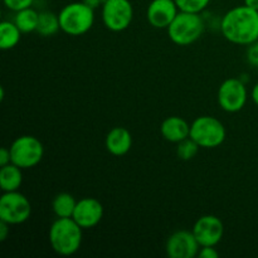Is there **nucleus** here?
Returning <instances> with one entry per match:
<instances>
[{
	"label": "nucleus",
	"mask_w": 258,
	"mask_h": 258,
	"mask_svg": "<svg viewBox=\"0 0 258 258\" xmlns=\"http://www.w3.org/2000/svg\"><path fill=\"white\" fill-rule=\"evenodd\" d=\"M221 32L233 44H252L258 40V10L244 4L232 8L222 17Z\"/></svg>",
	"instance_id": "f257e3e1"
},
{
	"label": "nucleus",
	"mask_w": 258,
	"mask_h": 258,
	"mask_svg": "<svg viewBox=\"0 0 258 258\" xmlns=\"http://www.w3.org/2000/svg\"><path fill=\"white\" fill-rule=\"evenodd\" d=\"M49 244L59 256H72L82 246L83 228L71 218H57L52 223L48 233Z\"/></svg>",
	"instance_id": "f03ea898"
},
{
	"label": "nucleus",
	"mask_w": 258,
	"mask_h": 258,
	"mask_svg": "<svg viewBox=\"0 0 258 258\" xmlns=\"http://www.w3.org/2000/svg\"><path fill=\"white\" fill-rule=\"evenodd\" d=\"M206 30V24L199 13L179 12L175 19L170 23L166 32L174 44L185 47L201 39Z\"/></svg>",
	"instance_id": "7ed1b4c3"
},
{
	"label": "nucleus",
	"mask_w": 258,
	"mask_h": 258,
	"mask_svg": "<svg viewBox=\"0 0 258 258\" xmlns=\"http://www.w3.org/2000/svg\"><path fill=\"white\" fill-rule=\"evenodd\" d=\"M60 30L72 37H80L90 32L95 24V9L83 2L64 5L58 13Z\"/></svg>",
	"instance_id": "20e7f679"
},
{
	"label": "nucleus",
	"mask_w": 258,
	"mask_h": 258,
	"mask_svg": "<svg viewBox=\"0 0 258 258\" xmlns=\"http://www.w3.org/2000/svg\"><path fill=\"white\" fill-rule=\"evenodd\" d=\"M189 138L201 148L214 149L221 146L227 138V130L221 120L213 116H199L191 122Z\"/></svg>",
	"instance_id": "39448f33"
},
{
	"label": "nucleus",
	"mask_w": 258,
	"mask_h": 258,
	"mask_svg": "<svg viewBox=\"0 0 258 258\" xmlns=\"http://www.w3.org/2000/svg\"><path fill=\"white\" fill-rule=\"evenodd\" d=\"M9 150L12 163L23 170L37 166L44 156L42 141L33 135H22L17 138L12 143Z\"/></svg>",
	"instance_id": "423d86ee"
},
{
	"label": "nucleus",
	"mask_w": 258,
	"mask_h": 258,
	"mask_svg": "<svg viewBox=\"0 0 258 258\" xmlns=\"http://www.w3.org/2000/svg\"><path fill=\"white\" fill-rule=\"evenodd\" d=\"M32 216V204L30 201L20 193L15 191H4L0 197V221L18 226L28 221Z\"/></svg>",
	"instance_id": "0eeeda50"
},
{
	"label": "nucleus",
	"mask_w": 258,
	"mask_h": 258,
	"mask_svg": "<svg viewBox=\"0 0 258 258\" xmlns=\"http://www.w3.org/2000/svg\"><path fill=\"white\" fill-rule=\"evenodd\" d=\"M103 25L113 33L127 29L134 20V7L130 0H107L101 10Z\"/></svg>",
	"instance_id": "6e6552de"
},
{
	"label": "nucleus",
	"mask_w": 258,
	"mask_h": 258,
	"mask_svg": "<svg viewBox=\"0 0 258 258\" xmlns=\"http://www.w3.org/2000/svg\"><path fill=\"white\" fill-rule=\"evenodd\" d=\"M248 100L246 83L241 78H227L221 83L217 93L219 107L228 113L243 110Z\"/></svg>",
	"instance_id": "1a4fd4ad"
},
{
	"label": "nucleus",
	"mask_w": 258,
	"mask_h": 258,
	"mask_svg": "<svg viewBox=\"0 0 258 258\" xmlns=\"http://www.w3.org/2000/svg\"><path fill=\"white\" fill-rule=\"evenodd\" d=\"M201 244L193 231H176L168 238L165 251L170 258H194L198 256Z\"/></svg>",
	"instance_id": "9d476101"
},
{
	"label": "nucleus",
	"mask_w": 258,
	"mask_h": 258,
	"mask_svg": "<svg viewBox=\"0 0 258 258\" xmlns=\"http://www.w3.org/2000/svg\"><path fill=\"white\" fill-rule=\"evenodd\" d=\"M191 231L201 247L217 246L224 236V224L217 216L207 214L197 219Z\"/></svg>",
	"instance_id": "9b49d317"
},
{
	"label": "nucleus",
	"mask_w": 258,
	"mask_h": 258,
	"mask_svg": "<svg viewBox=\"0 0 258 258\" xmlns=\"http://www.w3.org/2000/svg\"><path fill=\"white\" fill-rule=\"evenodd\" d=\"M179 12L175 0H151L146 9V19L153 28L166 29Z\"/></svg>",
	"instance_id": "f8f14e48"
},
{
	"label": "nucleus",
	"mask_w": 258,
	"mask_h": 258,
	"mask_svg": "<svg viewBox=\"0 0 258 258\" xmlns=\"http://www.w3.org/2000/svg\"><path fill=\"white\" fill-rule=\"evenodd\" d=\"M72 218L83 229L95 228L103 218V206L98 199L86 197L77 201Z\"/></svg>",
	"instance_id": "ddd939ff"
},
{
	"label": "nucleus",
	"mask_w": 258,
	"mask_h": 258,
	"mask_svg": "<svg viewBox=\"0 0 258 258\" xmlns=\"http://www.w3.org/2000/svg\"><path fill=\"white\" fill-rule=\"evenodd\" d=\"M106 150L113 156H123L131 150L133 146V136L125 127H113L106 135L105 140Z\"/></svg>",
	"instance_id": "4468645a"
},
{
	"label": "nucleus",
	"mask_w": 258,
	"mask_h": 258,
	"mask_svg": "<svg viewBox=\"0 0 258 258\" xmlns=\"http://www.w3.org/2000/svg\"><path fill=\"white\" fill-rule=\"evenodd\" d=\"M160 134L166 141L178 144L185 140L190 135V125L179 116L166 117L160 125Z\"/></svg>",
	"instance_id": "2eb2a0df"
},
{
	"label": "nucleus",
	"mask_w": 258,
	"mask_h": 258,
	"mask_svg": "<svg viewBox=\"0 0 258 258\" xmlns=\"http://www.w3.org/2000/svg\"><path fill=\"white\" fill-rule=\"evenodd\" d=\"M23 184V169L10 163L0 166V188L3 191L19 190Z\"/></svg>",
	"instance_id": "dca6fc26"
},
{
	"label": "nucleus",
	"mask_w": 258,
	"mask_h": 258,
	"mask_svg": "<svg viewBox=\"0 0 258 258\" xmlns=\"http://www.w3.org/2000/svg\"><path fill=\"white\" fill-rule=\"evenodd\" d=\"M22 32L14 22L3 20L0 23V48L3 50H9L17 47L20 42Z\"/></svg>",
	"instance_id": "f3484780"
},
{
	"label": "nucleus",
	"mask_w": 258,
	"mask_h": 258,
	"mask_svg": "<svg viewBox=\"0 0 258 258\" xmlns=\"http://www.w3.org/2000/svg\"><path fill=\"white\" fill-rule=\"evenodd\" d=\"M77 201L70 193H59L53 198L52 209L57 218H71L73 216Z\"/></svg>",
	"instance_id": "a211bd4d"
},
{
	"label": "nucleus",
	"mask_w": 258,
	"mask_h": 258,
	"mask_svg": "<svg viewBox=\"0 0 258 258\" xmlns=\"http://www.w3.org/2000/svg\"><path fill=\"white\" fill-rule=\"evenodd\" d=\"M38 22H39V13L32 7L15 13L14 23L22 33L37 32Z\"/></svg>",
	"instance_id": "6ab92c4d"
},
{
	"label": "nucleus",
	"mask_w": 258,
	"mask_h": 258,
	"mask_svg": "<svg viewBox=\"0 0 258 258\" xmlns=\"http://www.w3.org/2000/svg\"><path fill=\"white\" fill-rule=\"evenodd\" d=\"M58 30H60L58 14H54L52 12H40L37 32L42 37H52Z\"/></svg>",
	"instance_id": "aec40b11"
},
{
	"label": "nucleus",
	"mask_w": 258,
	"mask_h": 258,
	"mask_svg": "<svg viewBox=\"0 0 258 258\" xmlns=\"http://www.w3.org/2000/svg\"><path fill=\"white\" fill-rule=\"evenodd\" d=\"M199 148H201V146H199L196 141L191 140L190 138H188L185 139V140L176 144V155H178V158L180 159V160H191V159L197 156Z\"/></svg>",
	"instance_id": "412c9836"
},
{
	"label": "nucleus",
	"mask_w": 258,
	"mask_h": 258,
	"mask_svg": "<svg viewBox=\"0 0 258 258\" xmlns=\"http://www.w3.org/2000/svg\"><path fill=\"white\" fill-rule=\"evenodd\" d=\"M175 3L181 12L199 13L201 14L208 8L211 0H175Z\"/></svg>",
	"instance_id": "4be33fe9"
},
{
	"label": "nucleus",
	"mask_w": 258,
	"mask_h": 258,
	"mask_svg": "<svg viewBox=\"0 0 258 258\" xmlns=\"http://www.w3.org/2000/svg\"><path fill=\"white\" fill-rule=\"evenodd\" d=\"M3 3H4V5L7 7V9L17 13L19 12V10L27 9V8L32 7L34 0H3Z\"/></svg>",
	"instance_id": "5701e85b"
},
{
	"label": "nucleus",
	"mask_w": 258,
	"mask_h": 258,
	"mask_svg": "<svg viewBox=\"0 0 258 258\" xmlns=\"http://www.w3.org/2000/svg\"><path fill=\"white\" fill-rule=\"evenodd\" d=\"M247 60L251 66L258 68V40L248 45L247 49Z\"/></svg>",
	"instance_id": "b1692460"
},
{
	"label": "nucleus",
	"mask_w": 258,
	"mask_h": 258,
	"mask_svg": "<svg viewBox=\"0 0 258 258\" xmlns=\"http://www.w3.org/2000/svg\"><path fill=\"white\" fill-rule=\"evenodd\" d=\"M198 257L201 258H218L219 252L216 249V246H204L199 249Z\"/></svg>",
	"instance_id": "393cba45"
},
{
	"label": "nucleus",
	"mask_w": 258,
	"mask_h": 258,
	"mask_svg": "<svg viewBox=\"0 0 258 258\" xmlns=\"http://www.w3.org/2000/svg\"><path fill=\"white\" fill-rule=\"evenodd\" d=\"M12 163V156H10L9 148L0 149V166H5Z\"/></svg>",
	"instance_id": "a878e982"
},
{
	"label": "nucleus",
	"mask_w": 258,
	"mask_h": 258,
	"mask_svg": "<svg viewBox=\"0 0 258 258\" xmlns=\"http://www.w3.org/2000/svg\"><path fill=\"white\" fill-rule=\"evenodd\" d=\"M9 227H10V224L0 221V241L2 242H4L5 239L8 238V234H9V231H10Z\"/></svg>",
	"instance_id": "bb28decb"
},
{
	"label": "nucleus",
	"mask_w": 258,
	"mask_h": 258,
	"mask_svg": "<svg viewBox=\"0 0 258 258\" xmlns=\"http://www.w3.org/2000/svg\"><path fill=\"white\" fill-rule=\"evenodd\" d=\"M83 3H85L86 5H88L90 8H92V9H97V8L102 4L101 0H83Z\"/></svg>",
	"instance_id": "cd10ccee"
},
{
	"label": "nucleus",
	"mask_w": 258,
	"mask_h": 258,
	"mask_svg": "<svg viewBox=\"0 0 258 258\" xmlns=\"http://www.w3.org/2000/svg\"><path fill=\"white\" fill-rule=\"evenodd\" d=\"M251 97H252V101L254 102V105L258 106V82L253 86V87H252Z\"/></svg>",
	"instance_id": "c85d7f7f"
},
{
	"label": "nucleus",
	"mask_w": 258,
	"mask_h": 258,
	"mask_svg": "<svg viewBox=\"0 0 258 258\" xmlns=\"http://www.w3.org/2000/svg\"><path fill=\"white\" fill-rule=\"evenodd\" d=\"M244 5L254 10H258V0H244Z\"/></svg>",
	"instance_id": "c756f323"
},
{
	"label": "nucleus",
	"mask_w": 258,
	"mask_h": 258,
	"mask_svg": "<svg viewBox=\"0 0 258 258\" xmlns=\"http://www.w3.org/2000/svg\"><path fill=\"white\" fill-rule=\"evenodd\" d=\"M101 2H102V4H103V3H105V2H107V0H101Z\"/></svg>",
	"instance_id": "7c9ffc66"
}]
</instances>
